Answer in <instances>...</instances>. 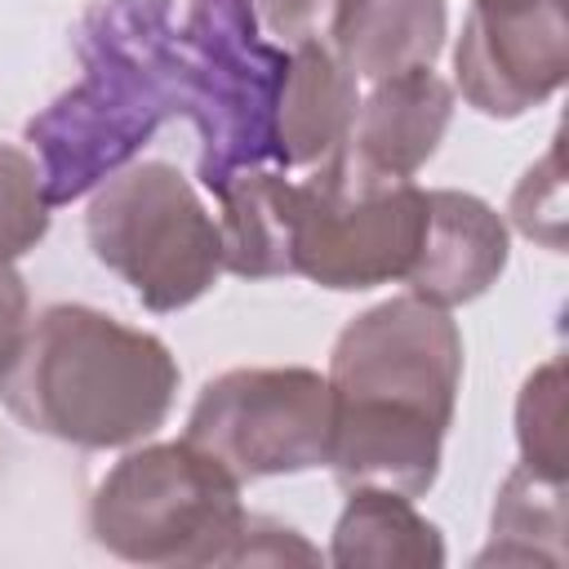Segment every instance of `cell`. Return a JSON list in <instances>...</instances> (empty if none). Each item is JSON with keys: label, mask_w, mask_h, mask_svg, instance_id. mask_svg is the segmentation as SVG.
<instances>
[{"label": "cell", "mask_w": 569, "mask_h": 569, "mask_svg": "<svg viewBox=\"0 0 569 569\" xmlns=\"http://www.w3.org/2000/svg\"><path fill=\"white\" fill-rule=\"evenodd\" d=\"M253 9H258V22L271 36H280V44H298L320 36L333 0H253Z\"/></svg>", "instance_id": "cell-20"}, {"label": "cell", "mask_w": 569, "mask_h": 569, "mask_svg": "<svg viewBox=\"0 0 569 569\" xmlns=\"http://www.w3.org/2000/svg\"><path fill=\"white\" fill-rule=\"evenodd\" d=\"M178 378V360L156 333L84 302H53L27 325L0 396L36 436L76 449H129L164 427Z\"/></svg>", "instance_id": "cell-3"}, {"label": "cell", "mask_w": 569, "mask_h": 569, "mask_svg": "<svg viewBox=\"0 0 569 569\" xmlns=\"http://www.w3.org/2000/svg\"><path fill=\"white\" fill-rule=\"evenodd\" d=\"M453 76L480 116L516 120L542 107L569 76L565 0H471Z\"/></svg>", "instance_id": "cell-9"}, {"label": "cell", "mask_w": 569, "mask_h": 569, "mask_svg": "<svg viewBox=\"0 0 569 569\" xmlns=\"http://www.w3.org/2000/svg\"><path fill=\"white\" fill-rule=\"evenodd\" d=\"M333 396L325 373L284 369H227L209 378L187 413V445L222 462L240 485L262 476H298L329 467Z\"/></svg>", "instance_id": "cell-8"}, {"label": "cell", "mask_w": 569, "mask_h": 569, "mask_svg": "<svg viewBox=\"0 0 569 569\" xmlns=\"http://www.w3.org/2000/svg\"><path fill=\"white\" fill-rule=\"evenodd\" d=\"M347 507L333 525L329 560L338 569H440L445 538L413 507V498L391 489H347Z\"/></svg>", "instance_id": "cell-15"}, {"label": "cell", "mask_w": 569, "mask_h": 569, "mask_svg": "<svg viewBox=\"0 0 569 569\" xmlns=\"http://www.w3.org/2000/svg\"><path fill=\"white\" fill-rule=\"evenodd\" d=\"M489 533L476 565H565V480L520 462L498 489Z\"/></svg>", "instance_id": "cell-16"}, {"label": "cell", "mask_w": 569, "mask_h": 569, "mask_svg": "<svg viewBox=\"0 0 569 569\" xmlns=\"http://www.w3.org/2000/svg\"><path fill=\"white\" fill-rule=\"evenodd\" d=\"M222 218V271L240 280H271L293 276V213H298V182L280 169H240L218 191Z\"/></svg>", "instance_id": "cell-14"}, {"label": "cell", "mask_w": 569, "mask_h": 569, "mask_svg": "<svg viewBox=\"0 0 569 569\" xmlns=\"http://www.w3.org/2000/svg\"><path fill=\"white\" fill-rule=\"evenodd\" d=\"M449 120H453V84L431 67H413L373 80L342 142L369 164L413 178L436 156Z\"/></svg>", "instance_id": "cell-11"}, {"label": "cell", "mask_w": 569, "mask_h": 569, "mask_svg": "<svg viewBox=\"0 0 569 569\" xmlns=\"http://www.w3.org/2000/svg\"><path fill=\"white\" fill-rule=\"evenodd\" d=\"M49 200L40 187L36 156L0 142V262H18L49 231Z\"/></svg>", "instance_id": "cell-18"}, {"label": "cell", "mask_w": 569, "mask_h": 569, "mask_svg": "<svg viewBox=\"0 0 569 569\" xmlns=\"http://www.w3.org/2000/svg\"><path fill=\"white\" fill-rule=\"evenodd\" d=\"M427 231V191L338 142L298 182L293 276L320 289L360 293L405 280Z\"/></svg>", "instance_id": "cell-7"}, {"label": "cell", "mask_w": 569, "mask_h": 569, "mask_svg": "<svg viewBox=\"0 0 569 569\" xmlns=\"http://www.w3.org/2000/svg\"><path fill=\"white\" fill-rule=\"evenodd\" d=\"M84 236L147 311H182L222 276V231L196 187L164 160L124 164L93 187Z\"/></svg>", "instance_id": "cell-6"}, {"label": "cell", "mask_w": 569, "mask_h": 569, "mask_svg": "<svg viewBox=\"0 0 569 569\" xmlns=\"http://www.w3.org/2000/svg\"><path fill=\"white\" fill-rule=\"evenodd\" d=\"M240 480L187 440L129 449L89 498V533L129 565H236Z\"/></svg>", "instance_id": "cell-4"}, {"label": "cell", "mask_w": 569, "mask_h": 569, "mask_svg": "<svg viewBox=\"0 0 569 569\" xmlns=\"http://www.w3.org/2000/svg\"><path fill=\"white\" fill-rule=\"evenodd\" d=\"M325 382L333 396L329 467L338 485L422 498L440 476V445L462 387L453 316L413 293L360 311L342 325Z\"/></svg>", "instance_id": "cell-1"}, {"label": "cell", "mask_w": 569, "mask_h": 569, "mask_svg": "<svg viewBox=\"0 0 569 569\" xmlns=\"http://www.w3.org/2000/svg\"><path fill=\"white\" fill-rule=\"evenodd\" d=\"M325 27L356 80H387L440 58L449 9L445 0H333Z\"/></svg>", "instance_id": "cell-13"}, {"label": "cell", "mask_w": 569, "mask_h": 569, "mask_svg": "<svg viewBox=\"0 0 569 569\" xmlns=\"http://www.w3.org/2000/svg\"><path fill=\"white\" fill-rule=\"evenodd\" d=\"M516 440H520V462L542 471V476H569V453H565V360L551 356L538 365L516 400Z\"/></svg>", "instance_id": "cell-17"}, {"label": "cell", "mask_w": 569, "mask_h": 569, "mask_svg": "<svg viewBox=\"0 0 569 569\" xmlns=\"http://www.w3.org/2000/svg\"><path fill=\"white\" fill-rule=\"evenodd\" d=\"M31 325V298H27V280L13 271V262H0V378L13 369L22 338Z\"/></svg>", "instance_id": "cell-21"}, {"label": "cell", "mask_w": 569, "mask_h": 569, "mask_svg": "<svg viewBox=\"0 0 569 569\" xmlns=\"http://www.w3.org/2000/svg\"><path fill=\"white\" fill-rule=\"evenodd\" d=\"M182 116L200 138V182L218 191L276 156V102L289 49L258 36L253 0H191L178 27Z\"/></svg>", "instance_id": "cell-5"}, {"label": "cell", "mask_w": 569, "mask_h": 569, "mask_svg": "<svg viewBox=\"0 0 569 569\" xmlns=\"http://www.w3.org/2000/svg\"><path fill=\"white\" fill-rule=\"evenodd\" d=\"M507 253L511 236L493 204H485L471 191L436 187L427 191V231L405 284L413 298L449 311L476 302L502 276Z\"/></svg>", "instance_id": "cell-10"}, {"label": "cell", "mask_w": 569, "mask_h": 569, "mask_svg": "<svg viewBox=\"0 0 569 569\" xmlns=\"http://www.w3.org/2000/svg\"><path fill=\"white\" fill-rule=\"evenodd\" d=\"M511 222L529 236V240H542L547 249H560L565 244V169H560V138L556 147L547 151V160H538L516 196H511Z\"/></svg>", "instance_id": "cell-19"}, {"label": "cell", "mask_w": 569, "mask_h": 569, "mask_svg": "<svg viewBox=\"0 0 569 569\" xmlns=\"http://www.w3.org/2000/svg\"><path fill=\"white\" fill-rule=\"evenodd\" d=\"M360 107V80L356 71L320 40L289 44V67L276 102V164H320L351 129Z\"/></svg>", "instance_id": "cell-12"}, {"label": "cell", "mask_w": 569, "mask_h": 569, "mask_svg": "<svg viewBox=\"0 0 569 569\" xmlns=\"http://www.w3.org/2000/svg\"><path fill=\"white\" fill-rule=\"evenodd\" d=\"M76 58L80 80L22 129L53 209L120 173L169 116H182L169 0H93L76 27Z\"/></svg>", "instance_id": "cell-2"}]
</instances>
